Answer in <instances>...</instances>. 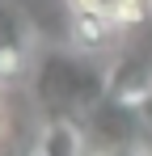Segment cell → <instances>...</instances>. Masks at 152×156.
I'll return each mask as SVG.
<instances>
[{"label": "cell", "mask_w": 152, "mask_h": 156, "mask_svg": "<svg viewBox=\"0 0 152 156\" xmlns=\"http://www.w3.org/2000/svg\"><path fill=\"white\" fill-rule=\"evenodd\" d=\"M110 93V72L72 51H47L34 72V97L42 122H85L89 110Z\"/></svg>", "instance_id": "1"}, {"label": "cell", "mask_w": 152, "mask_h": 156, "mask_svg": "<svg viewBox=\"0 0 152 156\" xmlns=\"http://www.w3.org/2000/svg\"><path fill=\"white\" fill-rule=\"evenodd\" d=\"M144 114H139V105L131 101H118L114 93H106L93 110H89V118L80 122V135H85V144L93 148L97 156H114V152H139V139H144Z\"/></svg>", "instance_id": "2"}, {"label": "cell", "mask_w": 152, "mask_h": 156, "mask_svg": "<svg viewBox=\"0 0 152 156\" xmlns=\"http://www.w3.org/2000/svg\"><path fill=\"white\" fill-rule=\"evenodd\" d=\"M110 93L131 105L148 101L152 97V51H127L110 68Z\"/></svg>", "instance_id": "3"}, {"label": "cell", "mask_w": 152, "mask_h": 156, "mask_svg": "<svg viewBox=\"0 0 152 156\" xmlns=\"http://www.w3.org/2000/svg\"><path fill=\"white\" fill-rule=\"evenodd\" d=\"M25 51H30V26L17 9L0 4V80H17L25 72Z\"/></svg>", "instance_id": "4"}, {"label": "cell", "mask_w": 152, "mask_h": 156, "mask_svg": "<svg viewBox=\"0 0 152 156\" xmlns=\"http://www.w3.org/2000/svg\"><path fill=\"white\" fill-rule=\"evenodd\" d=\"M152 0H72V13H93V17H106L114 30H131L148 17Z\"/></svg>", "instance_id": "5"}, {"label": "cell", "mask_w": 152, "mask_h": 156, "mask_svg": "<svg viewBox=\"0 0 152 156\" xmlns=\"http://www.w3.org/2000/svg\"><path fill=\"white\" fill-rule=\"evenodd\" d=\"M85 152V135L76 122H42L38 156H80Z\"/></svg>", "instance_id": "6"}, {"label": "cell", "mask_w": 152, "mask_h": 156, "mask_svg": "<svg viewBox=\"0 0 152 156\" xmlns=\"http://www.w3.org/2000/svg\"><path fill=\"white\" fill-rule=\"evenodd\" d=\"M114 34L118 30L110 26L106 17H93V13H72V38H76V47L80 51H106L110 42H114Z\"/></svg>", "instance_id": "7"}, {"label": "cell", "mask_w": 152, "mask_h": 156, "mask_svg": "<svg viewBox=\"0 0 152 156\" xmlns=\"http://www.w3.org/2000/svg\"><path fill=\"white\" fill-rule=\"evenodd\" d=\"M139 114H144V122H148V131H152V97H148L144 105H139Z\"/></svg>", "instance_id": "8"}, {"label": "cell", "mask_w": 152, "mask_h": 156, "mask_svg": "<svg viewBox=\"0 0 152 156\" xmlns=\"http://www.w3.org/2000/svg\"><path fill=\"white\" fill-rule=\"evenodd\" d=\"M4 127H9V114H4V105H0V139L9 135V131H4Z\"/></svg>", "instance_id": "9"}, {"label": "cell", "mask_w": 152, "mask_h": 156, "mask_svg": "<svg viewBox=\"0 0 152 156\" xmlns=\"http://www.w3.org/2000/svg\"><path fill=\"white\" fill-rule=\"evenodd\" d=\"M30 156H38V148H34V152H30Z\"/></svg>", "instance_id": "10"}]
</instances>
